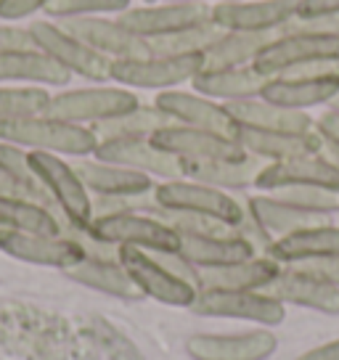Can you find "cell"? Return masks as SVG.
Returning a JSON list of instances; mask_svg holds the SVG:
<instances>
[{"label":"cell","mask_w":339,"mask_h":360,"mask_svg":"<svg viewBox=\"0 0 339 360\" xmlns=\"http://www.w3.org/2000/svg\"><path fill=\"white\" fill-rule=\"evenodd\" d=\"M276 32H223L204 51V69L249 67Z\"/></svg>","instance_id":"836d02e7"},{"label":"cell","mask_w":339,"mask_h":360,"mask_svg":"<svg viewBox=\"0 0 339 360\" xmlns=\"http://www.w3.org/2000/svg\"><path fill=\"white\" fill-rule=\"evenodd\" d=\"M0 228L43 233V236H64V220L51 207L11 193H0Z\"/></svg>","instance_id":"d6a6232c"},{"label":"cell","mask_w":339,"mask_h":360,"mask_svg":"<svg viewBox=\"0 0 339 360\" xmlns=\"http://www.w3.org/2000/svg\"><path fill=\"white\" fill-rule=\"evenodd\" d=\"M326 109H331V112H339V93H337V96H334V101L328 103Z\"/></svg>","instance_id":"681fc988"},{"label":"cell","mask_w":339,"mask_h":360,"mask_svg":"<svg viewBox=\"0 0 339 360\" xmlns=\"http://www.w3.org/2000/svg\"><path fill=\"white\" fill-rule=\"evenodd\" d=\"M244 207L247 212L260 223V228L268 233V236L276 241V238H283L289 233H297V231H305V228H316V225H326L331 223L328 214H316V212H305V210H297L292 204L279 202L271 193H252L244 199Z\"/></svg>","instance_id":"484cf974"},{"label":"cell","mask_w":339,"mask_h":360,"mask_svg":"<svg viewBox=\"0 0 339 360\" xmlns=\"http://www.w3.org/2000/svg\"><path fill=\"white\" fill-rule=\"evenodd\" d=\"M276 196L279 202H286L305 210V212L316 214H337L339 212V191H328V188H310V186H292V188H279V191H268Z\"/></svg>","instance_id":"f35d334b"},{"label":"cell","mask_w":339,"mask_h":360,"mask_svg":"<svg viewBox=\"0 0 339 360\" xmlns=\"http://www.w3.org/2000/svg\"><path fill=\"white\" fill-rule=\"evenodd\" d=\"M321 154H324V157H326L328 162H331V165L339 169V146H334V143H326V141H324V146H321Z\"/></svg>","instance_id":"7dc6e473"},{"label":"cell","mask_w":339,"mask_h":360,"mask_svg":"<svg viewBox=\"0 0 339 360\" xmlns=\"http://www.w3.org/2000/svg\"><path fill=\"white\" fill-rule=\"evenodd\" d=\"M117 22L127 32H133L141 40L165 37L186 27L212 22V6L207 3H146V6H130L127 11L117 13Z\"/></svg>","instance_id":"8fae6325"},{"label":"cell","mask_w":339,"mask_h":360,"mask_svg":"<svg viewBox=\"0 0 339 360\" xmlns=\"http://www.w3.org/2000/svg\"><path fill=\"white\" fill-rule=\"evenodd\" d=\"M130 8V0H51L46 13L56 22L79 19V16H106V13H122Z\"/></svg>","instance_id":"ab89813d"},{"label":"cell","mask_w":339,"mask_h":360,"mask_svg":"<svg viewBox=\"0 0 339 360\" xmlns=\"http://www.w3.org/2000/svg\"><path fill=\"white\" fill-rule=\"evenodd\" d=\"M265 82H268V77H262L252 64L228 69H202L191 79V90L202 93L212 101L231 103L244 101V98H257L265 88Z\"/></svg>","instance_id":"83f0119b"},{"label":"cell","mask_w":339,"mask_h":360,"mask_svg":"<svg viewBox=\"0 0 339 360\" xmlns=\"http://www.w3.org/2000/svg\"><path fill=\"white\" fill-rule=\"evenodd\" d=\"M236 141L249 157L262 162H283V159L318 154L324 146V138L318 130L310 133H281V130H257V127H236Z\"/></svg>","instance_id":"7402d4cb"},{"label":"cell","mask_w":339,"mask_h":360,"mask_svg":"<svg viewBox=\"0 0 339 360\" xmlns=\"http://www.w3.org/2000/svg\"><path fill=\"white\" fill-rule=\"evenodd\" d=\"M0 252L30 265L69 270L88 257L91 252L75 236H43V233H24L0 228Z\"/></svg>","instance_id":"4fadbf2b"},{"label":"cell","mask_w":339,"mask_h":360,"mask_svg":"<svg viewBox=\"0 0 339 360\" xmlns=\"http://www.w3.org/2000/svg\"><path fill=\"white\" fill-rule=\"evenodd\" d=\"M220 34H223L220 27H215L212 22H204L196 27L178 30V32H170L165 37L146 40V45L148 53H157V56H193V53H204Z\"/></svg>","instance_id":"8d00e7d4"},{"label":"cell","mask_w":339,"mask_h":360,"mask_svg":"<svg viewBox=\"0 0 339 360\" xmlns=\"http://www.w3.org/2000/svg\"><path fill=\"white\" fill-rule=\"evenodd\" d=\"M143 3H159V0H143Z\"/></svg>","instance_id":"f907efd6"},{"label":"cell","mask_w":339,"mask_h":360,"mask_svg":"<svg viewBox=\"0 0 339 360\" xmlns=\"http://www.w3.org/2000/svg\"><path fill=\"white\" fill-rule=\"evenodd\" d=\"M268 257L281 265H302L313 259L339 257V225H316V228H305V231L276 238L268 249Z\"/></svg>","instance_id":"4316f807"},{"label":"cell","mask_w":339,"mask_h":360,"mask_svg":"<svg viewBox=\"0 0 339 360\" xmlns=\"http://www.w3.org/2000/svg\"><path fill=\"white\" fill-rule=\"evenodd\" d=\"M175 3H207V6H215V3H234V0H175Z\"/></svg>","instance_id":"c3c4849f"},{"label":"cell","mask_w":339,"mask_h":360,"mask_svg":"<svg viewBox=\"0 0 339 360\" xmlns=\"http://www.w3.org/2000/svg\"><path fill=\"white\" fill-rule=\"evenodd\" d=\"M167 124H172V120L162 109H157L154 103L151 106L141 103L138 109L122 114V117L93 124L91 130L98 141H106V138H151L157 130L167 127Z\"/></svg>","instance_id":"d590c367"},{"label":"cell","mask_w":339,"mask_h":360,"mask_svg":"<svg viewBox=\"0 0 339 360\" xmlns=\"http://www.w3.org/2000/svg\"><path fill=\"white\" fill-rule=\"evenodd\" d=\"M292 186L339 191V169L318 151V154L283 159V162H265L257 175V183H255V188L265 193L292 188Z\"/></svg>","instance_id":"ac0fdd59"},{"label":"cell","mask_w":339,"mask_h":360,"mask_svg":"<svg viewBox=\"0 0 339 360\" xmlns=\"http://www.w3.org/2000/svg\"><path fill=\"white\" fill-rule=\"evenodd\" d=\"M300 0H234L212 6V24L223 32H279Z\"/></svg>","instance_id":"2e32d148"},{"label":"cell","mask_w":339,"mask_h":360,"mask_svg":"<svg viewBox=\"0 0 339 360\" xmlns=\"http://www.w3.org/2000/svg\"><path fill=\"white\" fill-rule=\"evenodd\" d=\"M138 106H141V101H138V96L130 88H122V85H93V88L61 90L56 96H51L46 114L56 117V120H64V122L93 127V124L133 112Z\"/></svg>","instance_id":"5b68a950"},{"label":"cell","mask_w":339,"mask_h":360,"mask_svg":"<svg viewBox=\"0 0 339 360\" xmlns=\"http://www.w3.org/2000/svg\"><path fill=\"white\" fill-rule=\"evenodd\" d=\"M151 143L178 162H223V159H244L247 151L241 148L234 135L212 133L202 127L186 124H167L151 135Z\"/></svg>","instance_id":"7c38bea8"},{"label":"cell","mask_w":339,"mask_h":360,"mask_svg":"<svg viewBox=\"0 0 339 360\" xmlns=\"http://www.w3.org/2000/svg\"><path fill=\"white\" fill-rule=\"evenodd\" d=\"M193 315L204 318H231L247 321L255 326L276 328L286 318V304L273 300L265 292H226V289H199L193 304Z\"/></svg>","instance_id":"30bf717a"},{"label":"cell","mask_w":339,"mask_h":360,"mask_svg":"<svg viewBox=\"0 0 339 360\" xmlns=\"http://www.w3.org/2000/svg\"><path fill=\"white\" fill-rule=\"evenodd\" d=\"M117 259L127 270V276L133 278L138 292L148 297V300H157V302L170 304V307L188 310L193 300H196V294H199V289L191 281H186L178 273H172L151 252H143V249L136 247H117Z\"/></svg>","instance_id":"52a82bcc"},{"label":"cell","mask_w":339,"mask_h":360,"mask_svg":"<svg viewBox=\"0 0 339 360\" xmlns=\"http://www.w3.org/2000/svg\"><path fill=\"white\" fill-rule=\"evenodd\" d=\"M88 238L103 247H136L154 255H178L181 233L148 212L96 214L88 225Z\"/></svg>","instance_id":"3957f363"},{"label":"cell","mask_w":339,"mask_h":360,"mask_svg":"<svg viewBox=\"0 0 339 360\" xmlns=\"http://www.w3.org/2000/svg\"><path fill=\"white\" fill-rule=\"evenodd\" d=\"M154 202L162 210L170 212H191L202 214V217H212L217 223L231 225L234 231L238 223L244 220V202L236 199L234 193L204 186L188 178H175V180H159L154 186Z\"/></svg>","instance_id":"277c9868"},{"label":"cell","mask_w":339,"mask_h":360,"mask_svg":"<svg viewBox=\"0 0 339 360\" xmlns=\"http://www.w3.org/2000/svg\"><path fill=\"white\" fill-rule=\"evenodd\" d=\"M181 257L191 262L196 270L223 268L234 262H244L249 257H257L255 247L238 233H223V236H181Z\"/></svg>","instance_id":"f546056e"},{"label":"cell","mask_w":339,"mask_h":360,"mask_svg":"<svg viewBox=\"0 0 339 360\" xmlns=\"http://www.w3.org/2000/svg\"><path fill=\"white\" fill-rule=\"evenodd\" d=\"M281 262L268 255H257L244 262L223 265V268L196 270L199 289H226V292H262L281 273Z\"/></svg>","instance_id":"603a6c76"},{"label":"cell","mask_w":339,"mask_h":360,"mask_svg":"<svg viewBox=\"0 0 339 360\" xmlns=\"http://www.w3.org/2000/svg\"><path fill=\"white\" fill-rule=\"evenodd\" d=\"M262 292L271 294L273 300H279L281 304H294V307L316 310L321 315H339L337 286L321 281L316 276L300 270L297 265H283L281 273Z\"/></svg>","instance_id":"ffe728a7"},{"label":"cell","mask_w":339,"mask_h":360,"mask_svg":"<svg viewBox=\"0 0 339 360\" xmlns=\"http://www.w3.org/2000/svg\"><path fill=\"white\" fill-rule=\"evenodd\" d=\"M51 0H0V19L3 22H22L37 11H46Z\"/></svg>","instance_id":"60d3db41"},{"label":"cell","mask_w":339,"mask_h":360,"mask_svg":"<svg viewBox=\"0 0 339 360\" xmlns=\"http://www.w3.org/2000/svg\"><path fill=\"white\" fill-rule=\"evenodd\" d=\"M19 48H34L30 30L19 24H0V53L19 51Z\"/></svg>","instance_id":"b9f144b4"},{"label":"cell","mask_w":339,"mask_h":360,"mask_svg":"<svg viewBox=\"0 0 339 360\" xmlns=\"http://www.w3.org/2000/svg\"><path fill=\"white\" fill-rule=\"evenodd\" d=\"M154 106L167 114L172 124H186V127H202L212 133L234 135L236 138V120L231 117L226 103L212 101L196 90H162L154 98Z\"/></svg>","instance_id":"9a60e30c"},{"label":"cell","mask_w":339,"mask_h":360,"mask_svg":"<svg viewBox=\"0 0 339 360\" xmlns=\"http://www.w3.org/2000/svg\"><path fill=\"white\" fill-rule=\"evenodd\" d=\"M27 157L40 186L48 191L53 207L61 214L64 228L85 233L93 220V196L77 175L75 165L48 151H27Z\"/></svg>","instance_id":"7a4b0ae2"},{"label":"cell","mask_w":339,"mask_h":360,"mask_svg":"<svg viewBox=\"0 0 339 360\" xmlns=\"http://www.w3.org/2000/svg\"><path fill=\"white\" fill-rule=\"evenodd\" d=\"M300 270H305L310 276H316L321 281L331 283L339 289V257H328V259H313V262H302L297 265Z\"/></svg>","instance_id":"ee69618b"},{"label":"cell","mask_w":339,"mask_h":360,"mask_svg":"<svg viewBox=\"0 0 339 360\" xmlns=\"http://www.w3.org/2000/svg\"><path fill=\"white\" fill-rule=\"evenodd\" d=\"M339 93V72L326 75H297V77H271L262 88L260 98L283 106L307 112L313 106H328Z\"/></svg>","instance_id":"44dd1931"},{"label":"cell","mask_w":339,"mask_h":360,"mask_svg":"<svg viewBox=\"0 0 339 360\" xmlns=\"http://www.w3.org/2000/svg\"><path fill=\"white\" fill-rule=\"evenodd\" d=\"M0 141L13 143L27 151H48L58 157H93L98 138L91 127L75 122H64L51 114L22 117V120H3Z\"/></svg>","instance_id":"6da1fadb"},{"label":"cell","mask_w":339,"mask_h":360,"mask_svg":"<svg viewBox=\"0 0 339 360\" xmlns=\"http://www.w3.org/2000/svg\"><path fill=\"white\" fill-rule=\"evenodd\" d=\"M69 34H75L77 40L93 48L96 53L106 56L109 61H122V58H138L148 56L146 40L127 32L117 19L106 16H79V19H64L58 22Z\"/></svg>","instance_id":"d6986e66"},{"label":"cell","mask_w":339,"mask_h":360,"mask_svg":"<svg viewBox=\"0 0 339 360\" xmlns=\"http://www.w3.org/2000/svg\"><path fill=\"white\" fill-rule=\"evenodd\" d=\"M93 157L101 159V162H109V165H120V167L143 172L148 178H183L181 162L175 157H170L167 151L154 146L151 138H106V141H98Z\"/></svg>","instance_id":"e0dca14e"},{"label":"cell","mask_w":339,"mask_h":360,"mask_svg":"<svg viewBox=\"0 0 339 360\" xmlns=\"http://www.w3.org/2000/svg\"><path fill=\"white\" fill-rule=\"evenodd\" d=\"M72 75L58 67L53 58L40 48H19L0 53V85L27 82L37 88H67Z\"/></svg>","instance_id":"cb8c5ba5"},{"label":"cell","mask_w":339,"mask_h":360,"mask_svg":"<svg viewBox=\"0 0 339 360\" xmlns=\"http://www.w3.org/2000/svg\"><path fill=\"white\" fill-rule=\"evenodd\" d=\"M300 19H339V0H300Z\"/></svg>","instance_id":"7bdbcfd3"},{"label":"cell","mask_w":339,"mask_h":360,"mask_svg":"<svg viewBox=\"0 0 339 360\" xmlns=\"http://www.w3.org/2000/svg\"><path fill=\"white\" fill-rule=\"evenodd\" d=\"M75 169L85 183V188L91 191V196H143V193L154 191V186H157L154 178H148L143 172L109 165L96 157H82L75 165Z\"/></svg>","instance_id":"d4e9b609"},{"label":"cell","mask_w":339,"mask_h":360,"mask_svg":"<svg viewBox=\"0 0 339 360\" xmlns=\"http://www.w3.org/2000/svg\"><path fill=\"white\" fill-rule=\"evenodd\" d=\"M279 349L273 328L255 326L234 334H191L186 339V352L191 360H268Z\"/></svg>","instance_id":"5bb4252c"},{"label":"cell","mask_w":339,"mask_h":360,"mask_svg":"<svg viewBox=\"0 0 339 360\" xmlns=\"http://www.w3.org/2000/svg\"><path fill=\"white\" fill-rule=\"evenodd\" d=\"M204 69V53L193 56H148L112 61V82L138 90H172L191 82Z\"/></svg>","instance_id":"ba28073f"},{"label":"cell","mask_w":339,"mask_h":360,"mask_svg":"<svg viewBox=\"0 0 339 360\" xmlns=\"http://www.w3.org/2000/svg\"><path fill=\"white\" fill-rule=\"evenodd\" d=\"M262 165H265L262 159L249 157V154L244 159H223V162H181L183 178L228 193L255 188Z\"/></svg>","instance_id":"4dcf8cb0"},{"label":"cell","mask_w":339,"mask_h":360,"mask_svg":"<svg viewBox=\"0 0 339 360\" xmlns=\"http://www.w3.org/2000/svg\"><path fill=\"white\" fill-rule=\"evenodd\" d=\"M51 93L46 88H8L0 85V122L3 120H22L48 112Z\"/></svg>","instance_id":"74e56055"},{"label":"cell","mask_w":339,"mask_h":360,"mask_svg":"<svg viewBox=\"0 0 339 360\" xmlns=\"http://www.w3.org/2000/svg\"><path fill=\"white\" fill-rule=\"evenodd\" d=\"M313 64H339V34H276L252 61L268 79Z\"/></svg>","instance_id":"8992f818"},{"label":"cell","mask_w":339,"mask_h":360,"mask_svg":"<svg viewBox=\"0 0 339 360\" xmlns=\"http://www.w3.org/2000/svg\"><path fill=\"white\" fill-rule=\"evenodd\" d=\"M316 130H318V135L326 141V143H334V146H339V112H331V109H326L324 114H318V117H316Z\"/></svg>","instance_id":"f6af8a7d"},{"label":"cell","mask_w":339,"mask_h":360,"mask_svg":"<svg viewBox=\"0 0 339 360\" xmlns=\"http://www.w3.org/2000/svg\"><path fill=\"white\" fill-rule=\"evenodd\" d=\"M0 180L8 186L11 196H24V199H32L37 204H46L53 210V202L48 191L40 186L37 175L30 167V157L22 146H13V143H3L0 141Z\"/></svg>","instance_id":"e575fe53"},{"label":"cell","mask_w":339,"mask_h":360,"mask_svg":"<svg viewBox=\"0 0 339 360\" xmlns=\"http://www.w3.org/2000/svg\"><path fill=\"white\" fill-rule=\"evenodd\" d=\"M75 283H82L93 292L109 294L117 300H143V294L138 292V286L133 283V278L127 276V270L120 265L117 257H88L77 262L75 268L64 270Z\"/></svg>","instance_id":"1f68e13d"},{"label":"cell","mask_w":339,"mask_h":360,"mask_svg":"<svg viewBox=\"0 0 339 360\" xmlns=\"http://www.w3.org/2000/svg\"><path fill=\"white\" fill-rule=\"evenodd\" d=\"M236 124L257 127V130H281V133H310L316 130V117L297 109H283L265 98H244V101L226 103Z\"/></svg>","instance_id":"f1b7e54d"},{"label":"cell","mask_w":339,"mask_h":360,"mask_svg":"<svg viewBox=\"0 0 339 360\" xmlns=\"http://www.w3.org/2000/svg\"><path fill=\"white\" fill-rule=\"evenodd\" d=\"M34 48H40L43 53L56 61L58 67H64L75 77H85L91 82H109L112 79V61L101 53H96L93 48L77 40L75 34H69L61 24L53 22H32L30 27Z\"/></svg>","instance_id":"9c48e42d"},{"label":"cell","mask_w":339,"mask_h":360,"mask_svg":"<svg viewBox=\"0 0 339 360\" xmlns=\"http://www.w3.org/2000/svg\"><path fill=\"white\" fill-rule=\"evenodd\" d=\"M297 360H339V339L307 349V352H302V355H297Z\"/></svg>","instance_id":"bcb514c9"}]
</instances>
